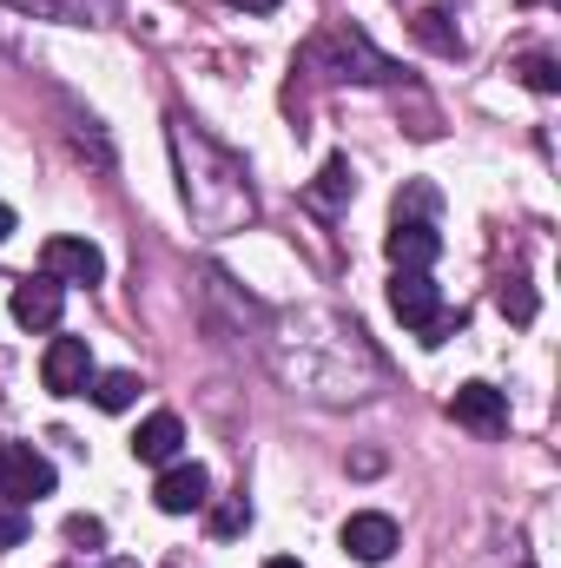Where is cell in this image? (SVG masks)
Wrapping results in <instances>:
<instances>
[{
  "label": "cell",
  "mask_w": 561,
  "mask_h": 568,
  "mask_svg": "<svg viewBox=\"0 0 561 568\" xmlns=\"http://www.w3.org/2000/svg\"><path fill=\"white\" fill-rule=\"evenodd\" d=\"M304 60H310V67H330L337 80H397V67H390L364 33H317V40L304 47Z\"/></svg>",
  "instance_id": "obj_1"
},
{
  "label": "cell",
  "mask_w": 561,
  "mask_h": 568,
  "mask_svg": "<svg viewBox=\"0 0 561 568\" xmlns=\"http://www.w3.org/2000/svg\"><path fill=\"white\" fill-rule=\"evenodd\" d=\"M390 311H397L410 331H422V344H442V331H449L442 291L429 284V272H397V284H390Z\"/></svg>",
  "instance_id": "obj_2"
},
{
  "label": "cell",
  "mask_w": 561,
  "mask_h": 568,
  "mask_svg": "<svg viewBox=\"0 0 561 568\" xmlns=\"http://www.w3.org/2000/svg\"><path fill=\"white\" fill-rule=\"evenodd\" d=\"M40 496H53V463L40 456V449H27V443H7L0 436V503H40Z\"/></svg>",
  "instance_id": "obj_3"
},
{
  "label": "cell",
  "mask_w": 561,
  "mask_h": 568,
  "mask_svg": "<svg viewBox=\"0 0 561 568\" xmlns=\"http://www.w3.org/2000/svg\"><path fill=\"white\" fill-rule=\"evenodd\" d=\"M40 384H47L53 397H80V390L93 384V351H86V337H53L47 357H40Z\"/></svg>",
  "instance_id": "obj_4"
},
{
  "label": "cell",
  "mask_w": 561,
  "mask_h": 568,
  "mask_svg": "<svg viewBox=\"0 0 561 568\" xmlns=\"http://www.w3.org/2000/svg\"><path fill=\"white\" fill-rule=\"evenodd\" d=\"M40 272L60 284H100L106 278V258H100V245H86V239H47L40 245Z\"/></svg>",
  "instance_id": "obj_5"
},
{
  "label": "cell",
  "mask_w": 561,
  "mask_h": 568,
  "mask_svg": "<svg viewBox=\"0 0 561 568\" xmlns=\"http://www.w3.org/2000/svg\"><path fill=\"white\" fill-rule=\"evenodd\" d=\"M152 503H159L165 516H192V509L212 503V476H205L198 463H165V476L152 483Z\"/></svg>",
  "instance_id": "obj_6"
},
{
  "label": "cell",
  "mask_w": 561,
  "mask_h": 568,
  "mask_svg": "<svg viewBox=\"0 0 561 568\" xmlns=\"http://www.w3.org/2000/svg\"><path fill=\"white\" fill-rule=\"evenodd\" d=\"M449 417L462 429H476V436H502V429H509V397H502L496 384H462V390L449 397Z\"/></svg>",
  "instance_id": "obj_7"
},
{
  "label": "cell",
  "mask_w": 561,
  "mask_h": 568,
  "mask_svg": "<svg viewBox=\"0 0 561 568\" xmlns=\"http://www.w3.org/2000/svg\"><path fill=\"white\" fill-rule=\"evenodd\" d=\"M384 252H390V265H397V272H429V265L442 258V239H436V225H429V219H397V225H390V239H384Z\"/></svg>",
  "instance_id": "obj_8"
},
{
  "label": "cell",
  "mask_w": 561,
  "mask_h": 568,
  "mask_svg": "<svg viewBox=\"0 0 561 568\" xmlns=\"http://www.w3.org/2000/svg\"><path fill=\"white\" fill-rule=\"evenodd\" d=\"M60 311H67V291H60V278H20L13 284V317L27 324V331H53L60 324Z\"/></svg>",
  "instance_id": "obj_9"
},
{
  "label": "cell",
  "mask_w": 561,
  "mask_h": 568,
  "mask_svg": "<svg viewBox=\"0 0 561 568\" xmlns=\"http://www.w3.org/2000/svg\"><path fill=\"white\" fill-rule=\"evenodd\" d=\"M344 549H350L357 562H370V568L390 562V556H397V523H390L384 509H364V516L344 523Z\"/></svg>",
  "instance_id": "obj_10"
},
{
  "label": "cell",
  "mask_w": 561,
  "mask_h": 568,
  "mask_svg": "<svg viewBox=\"0 0 561 568\" xmlns=\"http://www.w3.org/2000/svg\"><path fill=\"white\" fill-rule=\"evenodd\" d=\"M178 443H185V429L172 410H159V417H145L140 436H133V456L140 463H178Z\"/></svg>",
  "instance_id": "obj_11"
},
{
  "label": "cell",
  "mask_w": 561,
  "mask_h": 568,
  "mask_svg": "<svg viewBox=\"0 0 561 568\" xmlns=\"http://www.w3.org/2000/svg\"><path fill=\"white\" fill-rule=\"evenodd\" d=\"M20 13H40V20H67V27H100L113 20V0H13Z\"/></svg>",
  "instance_id": "obj_12"
},
{
  "label": "cell",
  "mask_w": 561,
  "mask_h": 568,
  "mask_svg": "<svg viewBox=\"0 0 561 568\" xmlns=\"http://www.w3.org/2000/svg\"><path fill=\"white\" fill-rule=\"evenodd\" d=\"M140 397V377L133 371H106V377H93V404L100 410H126Z\"/></svg>",
  "instance_id": "obj_13"
},
{
  "label": "cell",
  "mask_w": 561,
  "mask_h": 568,
  "mask_svg": "<svg viewBox=\"0 0 561 568\" xmlns=\"http://www.w3.org/2000/svg\"><path fill=\"white\" fill-rule=\"evenodd\" d=\"M344 192H350V165H344V159H330V165L317 172V185H310V199H317V205L330 212V205H344Z\"/></svg>",
  "instance_id": "obj_14"
},
{
  "label": "cell",
  "mask_w": 561,
  "mask_h": 568,
  "mask_svg": "<svg viewBox=\"0 0 561 568\" xmlns=\"http://www.w3.org/2000/svg\"><path fill=\"white\" fill-rule=\"evenodd\" d=\"M417 33L429 40V47H436V53H462V40L442 27V13H417Z\"/></svg>",
  "instance_id": "obj_15"
},
{
  "label": "cell",
  "mask_w": 561,
  "mask_h": 568,
  "mask_svg": "<svg viewBox=\"0 0 561 568\" xmlns=\"http://www.w3.org/2000/svg\"><path fill=\"white\" fill-rule=\"evenodd\" d=\"M502 311H509L516 324H529V317H536V297H529V284H502Z\"/></svg>",
  "instance_id": "obj_16"
},
{
  "label": "cell",
  "mask_w": 561,
  "mask_h": 568,
  "mask_svg": "<svg viewBox=\"0 0 561 568\" xmlns=\"http://www.w3.org/2000/svg\"><path fill=\"white\" fill-rule=\"evenodd\" d=\"M245 523H252V503H245V496H238V503H225V509L212 516V529H218V536H238Z\"/></svg>",
  "instance_id": "obj_17"
},
{
  "label": "cell",
  "mask_w": 561,
  "mask_h": 568,
  "mask_svg": "<svg viewBox=\"0 0 561 568\" xmlns=\"http://www.w3.org/2000/svg\"><path fill=\"white\" fill-rule=\"evenodd\" d=\"M27 542V516L13 503H0V549H20Z\"/></svg>",
  "instance_id": "obj_18"
},
{
  "label": "cell",
  "mask_w": 561,
  "mask_h": 568,
  "mask_svg": "<svg viewBox=\"0 0 561 568\" xmlns=\"http://www.w3.org/2000/svg\"><path fill=\"white\" fill-rule=\"evenodd\" d=\"M522 73H529V87H536V93H555V87H561V73H555V60H549V53H536Z\"/></svg>",
  "instance_id": "obj_19"
},
{
  "label": "cell",
  "mask_w": 561,
  "mask_h": 568,
  "mask_svg": "<svg viewBox=\"0 0 561 568\" xmlns=\"http://www.w3.org/2000/svg\"><path fill=\"white\" fill-rule=\"evenodd\" d=\"M67 536H73V542H86V549H93V542H106V529H100L93 516H73V523H67Z\"/></svg>",
  "instance_id": "obj_20"
},
{
  "label": "cell",
  "mask_w": 561,
  "mask_h": 568,
  "mask_svg": "<svg viewBox=\"0 0 561 568\" xmlns=\"http://www.w3.org/2000/svg\"><path fill=\"white\" fill-rule=\"evenodd\" d=\"M0 239H13V205H0Z\"/></svg>",
  "instance_id": "obj_21"
},
{
  "label": "cell",
  "mask_w": 561,
  "mask_h": 568,
  "mask_svg": "<svg viewBox=\"0 0 561 568\" xmlns=\"http://www.w3.org/2000/svg\"><path fill=\"white\" fill-rule=\"evenodd\" d=\"M265 568H304V562H290V556H278V562H265Z\"/></svg>",
  "instance_id": "obj_22"
},
{
  "label": "cell",
  "mask_w": 561,
  "mask_h": 568,
  "mask_svg": "<svg viewBox=\"0 0 561 568\" xmlns=\"http://www.w3.org/2000/svg\"><path fill=\"white\" fill-rule=\"evenodd\" d=\"M238 7H278V0H238Z\"/></svg>",
  "instance_id": "obj_23"
}]
</instances>
